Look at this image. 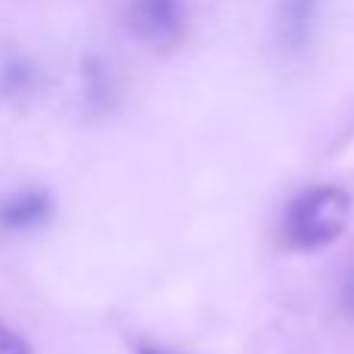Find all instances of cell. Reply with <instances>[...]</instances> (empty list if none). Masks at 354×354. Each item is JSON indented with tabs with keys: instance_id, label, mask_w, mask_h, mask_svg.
I'll list each match as a JSON object with an SVG mask.
<instances>
[{
	"instance_id": "1",
	"label": "cell",
	"mask_w": 354,
	"mask_h": 354,
	"mask_svg": "<svg viewBox=\"0 0 354 354\" xmlns=\"http://www.w3.org/2000/svg\"><path fill=\"white\" fill-rule=\"evenodd\" d=\"M351 199L339 187H311L289 202L283 214V239L292 249H324L348 227Z\"/></svg>"
},
{
	"instance_id": "2",
	"label": "cell",
	"mask_w": 354,
	"mask_h": 354,
	"mask_svg": "<svg viewBox=\"0 0 354 354\" xmlns=\"http://www.w3.org/2000/svg\"><path fill=\"white\" fill-rule=\"evenodd\" d=\"M128 25L140 41L168 50L183 37L187 10H183V0H131Z\"/></svg>"
},
{
	"instance_id": "3",
	"label": "cell",
	"mask_w": 354,
	"mask_h": 354,
	"mask_svg": "<svg viewBox=\"0 0 354 354\" xmlns=\"http://www.w3.org/2000/svg\"><path fill=\"white\" fill-rule=\"evenodd\" d=\"M53 202H50L47 189H22L12 193L10 199L0 202V227L6 230H35V227L47 224Z\"/></svg>"
},
{
	"instance_id": "4",
	"label": "cell",
	"mask_w": 354,
	"mask_h": 354,
	"mask_svg": "<svg viewBox=\"0 0 354 354\" xmlns=\"http://www.w3.org/2000/svg\"><path fill=\"white\" fill-rule=\"evenodd\" d=\"M320 0H280L277 10V41L283 50L295 53L308 44L314 28V16H317Z\"/></svg>"
},
{
	"instance_id": "5",
	"label": "cell",
	"mask_w": 354,
	"mask_h": 354,
	"mask_svg": "<svg viewBox=\"0 0 354 354\" xmlns=\"http://www.w3.org/2000/svg\"><path fill=\"white\" fill-rule=\"evenodd\" d=\"M31 81H35V68L28 62H10L3 68V91L16 93V91H28Z\"/></svg>"
},
{
	"instance_id": "6",
	"label": "cell",
	"mask_w": 354,
	"mask_h": 354,
	"mask_svg": "<svg viewBox=\"0 0 354 354\" xmlns=\"http://www.w3.org/2000/svg\"><path fill=\"white\" fill-rule=\"evenodd\" d=\"M0 354H31V348L16 330L0 324Z\"/></svg>"
},
{
	"instance_id": "7",
	"label": "cell",
	"mask_w": 354,
	"mask_h": 354,
	"mask_svg": "<svg viewBox=\"0 0 354 354\" xmlns=\"http://www.w3.org/2000/svg\"><path fill=\"white\" fill-rule=\"evenodd\" d=\"M342 305L345 311L354 317V268L348 270V277H345V286H342Z\"/></svg>"
},
{
	"instance_id": "8",
	"label": "cell",
	"mask_w": 354,
	"mask_h": 354,
	"mask_svg": "<svg viewBox=\"0 0 354 354\" xmlns=\"http://www.w3.org/2000/svg\"><path fill=\"white\" fill-rule=\"evenodd\" d=\"M140 354H165V351H156V348H140Z\"/></svg>"
}]
</instances>
